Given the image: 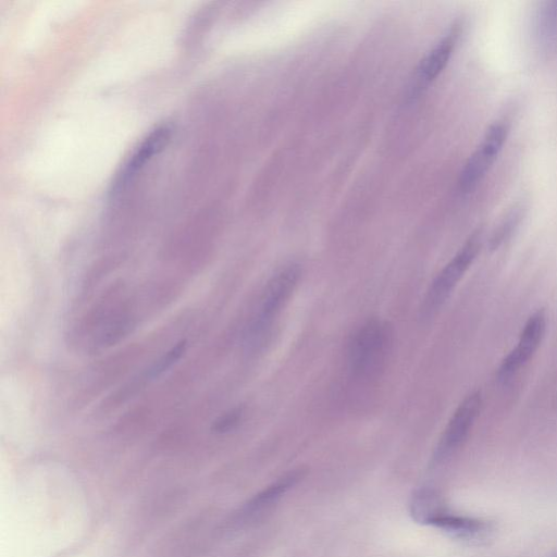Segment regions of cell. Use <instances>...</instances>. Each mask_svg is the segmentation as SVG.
<instances>
[{"label": "cell", "mask_w": 557, "mask_h": 557, "mask_svg": "<svg viewBox=\"0 0 557 557\" xmlns=\"http://www.w3.org/2000/svg\"><path fill=\"white\" fill-rule=\"evenodd\" d=\"M535 35L543 48L554 44L557 37V1H546L537 9Z\"/></svg>", "instance_id": "cell-12"}, {"label": "cell", "mask_w": 557, "mask_h": 557, "mask_svg": "<svg viewBox=\"0 0 557 557\" xmlns=\"http://www.w3.org/2000/svg\"><path fill=\"white\" fill-rule=\"evenodd\" d=\"M458 32L451 29L436 46L422 59L416 73L414 92L424 89L444 71L454 52Z\"/></svg>", "instance_id": "cell-7"}, {"label": "cell", "mask_w": 557, "mask_h": 557, "mask_svg": "<svg viewBox=\"0 0 557 557\" xmlns=\"http://www.w3.org/2000/svg\"><path fill=\"white\" fill-rule=\"evenodd\" d=\"M431 525L457 537H473L485 531V524L482 521L445 510L431 522Z\"/></svg>", "instance_id": "cell-11"}, {"label": "cell", "mask_w": 557, "mask_h": 557, "mask_svg": "<svg viewBox=\"0 0 557 557\" xmlns=\"http://www.w3.org/2000/svg\"><path fill=\"white\" fill-rule=\"evenodd\" d=\"M242 418L243 408L234 407L215 419L212 423L211 430L216 434L228 433L237 428L242 421Z\"/></svg>", "instance_id": "cell-14"}, {"label": "cell", "mask_w": 557, "mask_h": 557, "mask_svg": "<svg viewBox=\"0 0 557 557\" xmlns=\"http://www.w3.org/2000/svg\"><path fill=\"white\" fill-rule=\"evenodd\" d=\"M508 134L506 123H493L484 134L481 143L468 158L458 180V187L462 194H469L484 178L497 157L499 156Z\"/></svg>", "instance_id": "cell-4"}, {"label": "cell", "mask_w": 557, "mask_h": 557, "mask_svg": "<svg viewBox=\"0 0 557 557\" xmlns=\"http://www.w3.org/2000/svg\"><path fill=\"white\" fill-rule=\"evenodd\" d=\"M393 345V329L386 321L369 319L350 336L347 362L351 375L370 380L383 370Z\"/></svg>", "instance_id": "cell-1"}, {"label": "cell", "mask_w": 557, "mask_h": 557, "mask_svg": "<svg viewBox=\"0 0 557 557\" xmlns=\"http://www.w3.org/2000/svg\"><path fill=\"white\" fill-rule=\"evenodd\" d=\"M187 342L180 341L166 352L160 356L146 371V379H156L171 369L185 354Z\"/></svg>", "instance_id": "cell-13"}, {"label": "cell", "mask_w": 557, "mask_h": 557, "mask_svg": "<svg viewBox=\"0 0 557 557\" xmlns=\"http://www.w3.org/2000/svg\"><path fill=\"white\" fill-rule=\"evenodd\" d=\"M481 242V233H473L437 274L425 295L421 309L423 315H432L444 304L479 253Z\"/></svg>", "instance_id": "cell-3"}, {"label": "cell", "mask_w": 557, "mask_h": 557, "mask_svg": "<svg viewBox=\"0 0 557 557\" xmlns=\"http://www.w3.org/2000/svg\"><path fill=\"white\" fill-rule=\"evenodd\" d=\"M171 129L168 126H161L150 133L140 144L129 161L126 163L121 174L117 186L125 184L147 161L160 152L170 139Z\"/></svg>", "instance_id": "cell-9"}, {"label": "cell", "mask_w": 557, "mask_h": 557, "mask_svg": "<svg viewBox=\"0 0 557 557\" xmlns=\"http://www.w3.org/2000/svg\"><path fill=\"white\" fill-rule=\"evenodd\" d=\"M546 330V315L543 311H536L527 321L518 345L503 360L498 375L506 379L512 375L523 366L540 346Z\"/></svg>", "instance_id": "cell-6"}, {"label": "cell", "mask_w": 557, "mask_h": 557, "mask_svg": "<svg viewBox=\"0 0 557 557\" xmlns=\"http://www.w3.org/2000/svg\"><path fill=\"white\" fill-rule=\"evenodd\" d=\"M301 270L297 264H290L277 272L268 282L262 294L259 310L251 320L245 335L249 348L259 346L267 337L271 325L293 294Z\"/></svg>", "instance_id": "cell-2"}, {"label": "cell", "mask_w": 557, "mask_h": 557, "mask_svg": "<svg viewBox=\"0 0 557 557\" xmlns=\"http://www.w3.org/2000/svg\"><path fill=\"white\" fill-rule=\"evenodd\" d=\"M441 505L437 493L434 490L424 487L417 490L412 494L409 511L416 522L431 524V522L444 511Z\"/></svg>", "instance_id": "cell-10"}, {"label": "cell", "mask_w": 557, "mask_h": 557, "mask_svg": "<svg viewBox=\"0 0 557 557\" xmlns=\"http://www.w3.org/2000/svg\"><path fill=\"white\" fill-rule=\"evenodd\" d=\"M481 408L479 392L469 394L450 417L434 451V462H442L454 454L467 438Z\"/></svg>", "instance_id": "cell-5"}, {"label": "cell", "mask_w": 557, "mask_h": 557, "mask_svg": "<svg viewBox=\"0 0 557 557\" xmlns=\"http://www.w3.org/2000/svg\"><path fill=\"white\" fill-rule=\"evenodd\" d=\"M517 218H519L518 212H512L493 233L490 240L491 249H496L510 235L517 224Z\"/></svg>", "instance_id": "cell-15"}, {"label": "cell", "mask_w": 557, "mask_h": 557, "mask_svg": "<svg viewBox=\"0 0 557 557\" xmlns=\"http://www.w3.org/2000/svg\"><path fill=\"white\" fill-rule=\"evenodd\" d=\"M304 476L302 470L290 471L251 497L239 510L236 518H250L275 503L286 491Z\"/></svg>", "instance_id": "cell-8"}]
</instances>
